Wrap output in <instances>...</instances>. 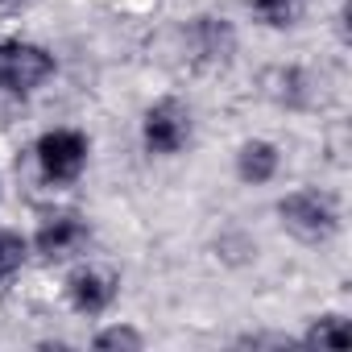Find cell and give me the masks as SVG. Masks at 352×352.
Here are the masks:
<instances>
[{
    "label": "cell",
    "mask_w": 352,
    "mask_h": 352,
    "mask_svg": "<svg viewBox=\"0 0 352 352\" xmlns=\"http://www.w3.org/2000/svg\"><path fill=\"white\" fill-rule=\"evenodd\" d=\"M50 75H54V54H46L38 42H21V38L0 42V96L21 104Z\"/></svg>",
    "instance_id": "obj_1"
},
{
    "label": "cell",
    "mask_w": 352,
    "mask_h": 352,
    "mask_svg": "<svg viewBox=\"0 0 352 352\" xmlns=\"http://www.w3.org/2000/svg\"><path fill=\"white\" fill-rule=\"evenodd\" d=\"M278 216H282V228L307 245H319V241L336 236V228H340V208L323 191H290L278 204Z\"/></svg>",
    "instance_id": "obj_2"
},
{
    "label": "cell",
    "mask_w": 352,
    "mask_h": 352,
    "mask_svg": "<svg viewBox=\"0 0 352 352\" xmlns=\"http://www.w3.org/2000/svg\"><path fill=\"white\" fill-rule=\"evenodd\" d=\"M38 166L46 183H75L87 166V137L79 129H50L38 141Z\"/></svg>",
    "instance_id": "obj_3"
},
{
    "label": "cell",
    "mask_w": 352,
    "mask_h": 352,
    "mask_svg": "<svg viewBox=\"0 0 352 352\" xmlns=\"http://www.w3.org/2000/svg\"><path fill=\"white\" fill-rule=\"evenodd\" d=\"M141 141L149 153H162V157L179 153L191 141V108L179 100H157L141 120Z\"/></svg>",
    "instance_id": "obj_4"
},
{
    "label": "cell",
    "mask_w": 352,
    "mask_h": 352,
    "mask_svg": "<svg viewBox=\"0 0 352 352\" xmlns=\"http://www.w3.org/2000/svg\"><path fill=\"white\" fill-rule=\"evenodd\" d=\"M116 274L112 270H100V265H83L67 278V298L79 315H104L112 302H116Z\"/></svg>",
    "instance_id": "obj_5"
},
{
    "label": "cell",
    "mask_w": 352,
    "mask_h": 352,
    "mask_svg": "<svg viewBox=\"0 0 352 352\" xmlns=\"http://www.w3.org/2000/svg\"><path fill=\"white\" fill-rule=\"evenodd\" d=\"M87 236H91V228H87L83 216L58 212V216H50V220L38 228L34 245H38V253H42L46 261H63V257H75V253L87 245Z\"/></svg>",
    "instance_id": "obj_6"
},
{
    "label": "cell",
    "mask_w": 352,
    "mask_h": 352,
    "mask_svg": "<svg viewBox=\"0 0 352 352\" xmlns=\"http://www.w3.org/2000/svg\"><path fill=\"white\" fill-rule=\"evenodd\" d=\"M187 38H191V50H195V63L199 67H228L232 54H236V34H232L228 21L199 17Z\"/></svg>",
    "instance_id": "obj_7"
},
{
    "label": "cell",
    "mask_w": 352,
    "mask_h": 352,
    "mask_svg": "<svg viewBox=\"0 0 352 352\" xmlns=\"http://www.w3.org/2000/svg\"><path fill=\"white\" fill-rule=\"evenodd\" d=\"M278 166H282V153H278L274 141L253 137V141H245V145L236 149V174H241V183H249V187L270 183L274 174H278Z\"/></svg>",
    "instance_id": "obj_8"
},
{
    "label": "cell",
    "mask_w": 352,
    "mask_h": 352,
    "mask_svg": "<svg viewBox=\"0 0 352 352\" xmlns=\"http://www.w3.org/2000/svg\"><path fill=\"white\" fill-rule=\"evenodd\" d=\"M261 87L282 108H302L307 104V75L298 67H270L265 79H261Z\"/></svg>",
    "instance_id": "obj_9"
},
{
    "label": "cell",
    "mask_w": 352,
    "mask_h": 352,
    "mask_svg": "<svg viewBox=\"0 0 352 352\" xmlns=\"http://www.w3.org/2000/svg\"><path fill=\"white\" fill-rule=\"evenodd\" d=\"M249 9L257 13V21H265V25H274V30H286V25L298 21L302 0H249Z\"/></svg>",
    "instance_id": "obj_10"
},
{
    "label": "cell",
    "mask_w": 352,
    "mask_h": 352,
    "mask_svg": "<svg viewBox=\"0 0 352 352\" xmlns=\"http://www.w3.org/2000/svg\"><path fill=\"white\" fill-rule=\"evenodd\" d=\"M307 344H319V348H348V344H352V331H348L344 315H323L319 323H311Z\"/></svg>",
    "instance_id": "obj_11"
},
{
    "label": "cell",
    "mask_w": 352,
    "mask_h": 352,
    "mask_svg": "<svg viewBox=\"0 0 352 352\" xmlns=\"http://www.w3.org/2000/svg\"><path fill=\"white\" fill-rule=\"evenodd\" d=\"M21 265H25V241H21L17 232H5V228H0V286H9Z\"/></svg>",
    "instance_id": "obj_12"
},
{
    "label": "cell",
    "mask_w": 352,
    "mask_h": 352,
    "mask_svg": "<svg viewBox=\"0 0 352 352\" xmlns=\"http://www.w3.org/2000/svg\"><path fill=\"white\" fill-rule=\"evenodd\" d=\"M145 340H141V331H133V327H108V331H100L96 336V348H141Z\"/></svg>",
    "instance_id": "obj_13"
}]
</instances>
